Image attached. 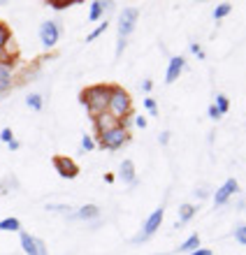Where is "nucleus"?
<instances>
[{
	"mask_svg": "<svg viewBox=\"0 0 246 255\" xmlns=\"http://www.w3.org/2000/svg\"><path fill=\"white\" fill-rule=\"evenodd\" d=\"M109 95H112V86H105V84H98V86H88L84 93H81V105L88 109V114L100 116L105 114L107 107H109Z\"/></svg>",
	"mask_w": 246,
	"mask_h": 255,
	"instance_id": "1",
	"label": "nucleus"
},
{
	"mask_svg": "<svg viewBox=\"0 0 246 255\" xmlns=\"http://www.w3.org/2000/svg\"><path fill=\"white\" fill-rule=\"evenodd\" d=\"M107 112L116 119V121H126L130 112H133V100H130V95L123 91L121 86H112V95H109V107Z\"/></svg>",
	"mask_w": 246,
	"mask_h": 255,
	"instance_id": "2",
	"label": "nucleus"
},
{
	"mask_svg": "<svg viewBox=\"0 0 246 255\" xmlns=\"http://www.w3.org/2000/svg\"><path fill=\"white\" fill-rule=\"evenodd\" d=\"M98 139H100V146L102 148L116 151V148H121L128 139H130V132H128L126 126H119V128H114V130H109L107 134H102V137H98Z\"/></svg>",
	"mask_w": 246,
	"mask_h": 255,
	"instance_id": "3",
	"label": "nucleus"
},
{
	"mask_svg": "<svg viewBox=\"0 0 246 255\" xmlns=\"http://www.w3.org/2000/svg\"><path fill=\"white\" fill-rule=\"evenodd\" d=\"M19 239H21V249L26 251V255H49L47 244L37 239V237L28 235V232H19Z\"/></svg>",
	"mask_w": 246,
	"mask_h": 255,
	"instance_id": "4",
	"label": "nucleus"
},
{
	"mask_svg": "<svg viewBox=\"0 0 246 255\" xmlns=\"http://www.w3.org/2000/svg\"><path fill=\"white\" fill-rule=\"evenodd\" d=\"M58 37H60V26L56 21H44L40 26V40L44 44V49H53L58 44Z\"/></svg>",
	"mask_w": 246,
	"mask_h": 255,
	"instance_id": "5",
	"label": "nucleus"
},
{
	"mask_svg": "<svg viewBox=\"0 0 246 255\" xmlns=\"http://www.w3.org/2000/svg\"><path fill=\"white\" fill-rule=\"evenodd\" d=\"M137 16H140V12H137L135 7H126V9L121 12V16H119V37L121 40H126L128 35L133 33L135 23H137Z\"/></svg>",
	"mask_w": 246,
	"mask_h": 255,
	"instance_id": "6",
	"label": "nucleus"
},
{
	"mask_svg": "<svg viewBox=\"0 0 246 255\" xmlns=\"http://www.w3.org/2000/svg\"><path fill=\"white\" fill-rule=\"evenodd\" d=\"M53 167H56L58 176H63V179H74L79 174V165L72 158H67V155H53Z\"/></svg>",
	"mask_w": 246,
	"mask_h": 255,
	"instance_id": "7",
	"label": "nucleus"
},
{
	"mask_svg": "<svg viewBox=\"0 0 246 255\" xmlns=\"http://www.w3.org/2000/svg\"><path fill=\"white\" fill-rule=\"evenodd\" d=\"M163 209H156L151 216L147 218V223H144V230H142V237H137L135 242H144V239H149V237L153 235V232H158V228H160V223H163Z\"/></svg>",
	"mask_w": 246,
	"mask_h": 255,
	"instance_id": "8",
	"label": "nucleus"
},
{
	"mask_svg": "<svg viewBox=\"0 0 246 255\" xmlns=\"http://www.w3.org/2000/svg\"><path fill=\"white\" fill-rule=\"evenodd\" d=\"M119 126H121V123L116 121L109 112L95 116V132H98V137H102V134H107L109 130H114V128H119Z\"/></svg>",
	"mask_w": 246,
	"mask_h": 255,
	"instance_id": "9",
	"label": "nucleus"
},
{
	"mask_svg": "<svg viewBox=\"0 0 246 255\" xmlns=\"http://www.w3.org/2000/svg\"><path fill=\"white\" fill-rule=\"evenodd\" d=\"M237 188H240V186H237V181H235V179H228V181L219 188V193L214 195V204H216V207L226 204V202L230 200L235 193H237Z\"/></svg>",
	"mask_w": 246,
	"mask_h": 255,
	"instance_id": "10",
	"label": "nucleus"
},
{
	"mask_svg": "<svg viewBox=\"0 0 246 255\" xmlns=\"http://www.w3.org/2000/svg\"><path fill=\"white\" fill-rule=\"evenodd\" d=\"M184 65H186V61H184L181 56H174L172 61H170L167 72H165V81H167V84H172V81L179 79V74H181V70H184Z\"/></svg>",
	"mask_w": 246,
	"mask_h": 255,
	"instance_id": "11",
	"label": "nucleus"
},
{
	"mask_svg": "<svg viewBox=\"0 0 246 255\" xmlns=\"http://www.w3.org/2000/svg\"><path fill=\"white\" fill-rule=\"evenodd\" d=\"M12 74H14L12 63H0V93H5L7 88L12 86Z\"/></svg>",
	"mask_w": 246,
	"mask_h": 255,
	"instance_id": "12",
	"label": "nucleus"
},
{
	"mask_svg": "<svg viewBox=\"0 0 246 255\" xmlns=\"http://www.w3.org/2000/svg\"><path fill=\"white\" fill-rule=\"evenodd\" d=\"M100 209L95 207V204H84V207L77 211V214L72 216V218H79V221H91V218H98Z\"/></svg>",
	"mask_w": 246,
	"mask_h": 255,
	"instance_id": "13",
	"label": "nucleus"
},
{
	"mask_svg": "<svg viewBox=\"0 0 246 255\" xmlns=\"http://www.w3.org/2000/svg\"><path fill=\"white\" fill-rule=\"evenodd\" d=\"M119 174H121V179H123L126 183H135V165L130 160H123L121 162Z\"/></svg>",
	"mask_w": 246,
	"mask_h": 255,
	"instance_id": "14",
	"label": "nucleus"
},
{
	"mask_svg": "<svg viewBox=\"0 0 246 255\" xmlns=\"http://www.w3.org/2000/svg\"><path fill=\"white\" fill-rule=\"evenodd\" d=\"M0 232H21V221L19 218H5V221H0Z\"/></svg>",
	"mask_w": 246,
	"mask_h": 255,
	"instance_id": "15",
	"label": "nucleus"
},
{
	"mask_svg": "<svg viewBox=\"0 0 246 255\" xmlns=\"http://www.w3.org/2000/svg\"><path fill=\"white\" fill-rule=\"evenodd\" d=\"M198 246H200V237L198 235H191L186 242L179 246V253H193V251H198Z\"/></svg>",
	"mask_w": 246,
	"mask_h": 255,
	"instance_id": "16",
	"label": "nucleus"
},
{
	"mask_svg": "<svg viewBox=\"0 0 246 255\" xmlns=\"http://www.w3.org/2000/svg\"><path fill=\"white\" fill-rule=\"evenodd\" d=\"M12 42V30L7 23H0V49H7Z\"/></svg>",
	"mask_w": 246,
	"mask_h": 255,
	"instance_id": "17",
	"label": "nucleus"
},
{
	"mask_svg": "<svg viewBox=\"0 0 246 255\" xmlns=\"http://www.w3.org/2000/svg\"><path fill=\"white\" fill-rule=\"evenodd\" d=\"M107 2H91V12H88V19L91 21H98L100 16H102V12H105Z\"/></svg>",
	"mask_w": 246,
	"mask_h": 255,
	"instance_id": "18",
	"label": "nucleus"
},
{
	"mask_svg": "<svg viewBox=\"0 0 246 255\" xmlns=\"http://www.w3.org/2000/svg\"><path fill=\"white\" fill-rule=\"evenodd\" d=\"M26 105H28L30 109H35V112H40L44 102H42V95H40V93H30V95L26 98Z\"/></svg>",
	"mask_w": 246,
	"mask_h": 255,
	"instance_id": "19",
	"label": "nucleus"
},
{
	"mask_svg": "<svg viewBox=\"0 0 246 255\" xmlns=\"http://www.w3.org/2000/svg\"><path fill=\"white\" fill-rule=\"evenodd\" d=\"M179 223H186V221H191L193 218V214H195V207L193 204H181V209H179Z\"/></svg>",
	"mask_w": 246,
	"mask_h": 255,
	"instance_id": "20",
	"label": "nucleus"
},
{
	"mask_svg": "<svg viewBox=\"0 0 246 255\" xmlns=\"http://www.w3.org/2000/svg\"><path fill=\"white\" fill-rule=\"evenodd\" d=\"M214 107L219 109V114L223 116V114H228V109H230V102H228V98L223 93H219L216 95V105H214Z\"/></svg>",
	"mask_w": 246,
	"mask_h": 255,
	"instance_id": "21",
	"label": "nucleus"
},
{
	"mask_svg": "<svg viewBox=\"0 0 246 255\" xmlns=\"http://www.w3.org/2000/svg\"><path fill=\"white\" fill-rule=\"evenodd\" d=\"M230 9H233V7L228 5V2H223V5H219V7H216V9H214V19L219 21V19H223V16H228V14H230Z\"/></svg>",
	"mask_w": 246,
	"mask_h": 255,
	"instance_id": "22",
	"label": "nucleus"
},
{
	"mask_svg": "<svg viewBox=\"0 0 246 255\" xmlns=\"http://www.w3.org/2000/svg\"><path fill=\"white\" fill-rule=\"evenodd\" d=\"M93 148H95V141L91 139L88 134H84V137H81V151H93Z\"/></svg>",
	"mask_w": 246,
	"mask_h": 255,
	"instance_id": "23",
	"label": "nucleus"
},
{
	"mask_svg": "<svg viewBox=\"0 0 246 255\" xmlns=\"http://www.w3.org/2000/svg\"><path fill=\"white\" fill-rule=\"evenodd\" d=\"M107 28H109V26H107V23H100V26H98V28H95L93 33H91V35H88V37H86V42H93V40H95V37H98V35H102V33H105Z\"/></svg>",
	"mask_w": 246,
	"mask_h": 255,
	"instance_id": "24",
	"label": "nucleus"
},
{
	"mask_svg": "<svg viewBox=\"0 0 246 255\" xmlns=\"http://www.w3.org/2000/svg\"><path fill=\"white\" fill-rule=\"evenodd\" d=\"M12 139H14V132L9 130V128H2V130H0V141H5V144H9Z\"/></svg>",
	"mask_w": 246,
	"mask_h": 255,
	"instance_id": "25",
	"label": "nucleus"
},
{
	"mask_svg": "<svg viewBox=\"0 0 246 255\" xmlns=\"http://www.w3.org/2000/svg\"><path fill=\"white\" fill-rule=\"evenodd\" d=\"M235 239L242 244V246H246V225H242V228H237V232H235Z\"/></svg>",
	"mask_w": 246,
	"mask_h": 255,
	"instance_id": "26",
	"label": "nucleus"
},
{
	"mask_svg": "<svg viewBox=\"0 0 246 255\" xmlns=\"http://www.w3.org/2000/svg\"><path fill=\"white\" fill-rule=\"evenodd\" d=\"M49 5L53 7V9H65V7H70V5H74V0H63V2H58V0H51Z\"/></svg>",
	"mask_w": 246,
	"mask_h": 255,
	"instance_id": "27",
	"label": "nucleus"
},
{
	"mask_svg": "<svg viewBox=\"0 0 246 255\" xmlns=\"http://www.w3.org/2000/svg\"><path fill=\"white\" fill-rule=\"evenodd\" d=\"M144 107H147L153 116L158 114V105H156V100H151V98H147V100H144Z\"/></svg>",
	"mask_w": 246,
	"mask_h": 255,
	"instance_id": "28",
	"label": "nucleus"
},
{
	"mask_svg": "<svg viewBox=\"0 0 246 255\" xmlns=\"http://www.w3.org/2000/svg\"><path fill=\"white\" fill-rule=\"evenodd\" d=\"M49 211H72L70 207H65V204H47Z\"/></svg>",
	"mask_w": 246,
	"mask_h": 255,
	"instance_id": "29",
	"label": "nucleus"
},
{
	"mask_svg": "<svg viewBox=\"0 0 246 255\" xmlns=\"http://www.w3.org/2000/svg\"><path fill=\"white\" fill-rule=\"evenodd\" d=\"M188 255H212V251L209 249H198V251H193V253H188Z\"/></svg>",
	"mask_w": 246,
	"mask_h": 255,
	"instance_id": "30",
	"label": "nucleus"
},
{
	"mask_svg": "<svg viewBox=\"0 0 246 255\" xmlns=\"http://www.w3.org/2000/svg\"><path fill=\"white\" fill-rule=\"evenodd\" d=\"M135 123H137V128H147V119H144V116H137Z\"/></svg>",
	"mask_w": 246,
	"mask_h": 255,
	"instance_id": "31",
	"label": "nucleus"
},
{
	"mask_svg": "<svg viewBox=\"0 0 246 255\" xmlns=\"http://www.w3.org/2000/svg\"><path fill=\"white\" fill-rule=\"evenodd\" d=\"M209 116H212V119H221V114H219V109L214 107V105H212V107H209Z\"/></svg>",
	"mask_w": 246,
	"mask_h": 255,
	"instance_id": "32",
	"label": "nucleus"
},
{
	"mask_svg": "<svg viewBox=\"0 0 246 255\" xmlns=\"http://www.w3.org/2000/svg\"><path fill=\"white\" fill-rule=\"evenodd\" d=\"M7 146H9V151H16V148H19V141H16V139H12V141H9V144H7Z\"/></svg>",
	"mask_w": 246,
	"mask_h": 255,
	"instance_id": "33",
	"label": "nucleus"
},
{
	"mask_svg": "<svg viewBox=\"0 0 246 255\" xmlns=\"http://www.w3.org/2000/svg\"><path fill=\"white\" fill-rule=\"evenodd\" d=\"M167 139H170V132H163V134H160V144H167Z\"/></svg>",
	"mask_w": 246,
	"mask_h": 255,
	"instance_id": "34",
	"label": "nucleus"
},
{
	"mask_svg": "<svg viewBox=\"0 0 246 255\" xmlns=\"http://www.w3.org/2000/svg\"><path fill=\"white\" fill-rule=\"evenodd\" d=\"M142 88H144V91H151V81H144V84H142Z\"/></svg>",
	"mask_w": 246,
	"mask_h": 255,
	"instance_id": "35",
	"label": "nucleus"
}]
</instances>
